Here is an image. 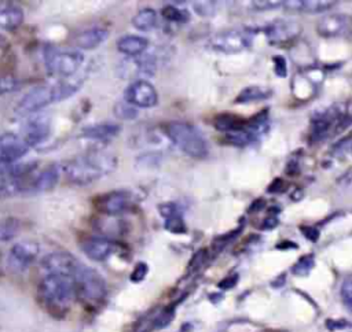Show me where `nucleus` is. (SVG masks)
I'll use <instances>...</instances> for the list:
<instances>
[{"label":"nucleus","instance_id":"nucleus-1","mask_svg":"<svg viewBox=\"0 0 352 332\" xmlns=\"http://www.w3.org/2000/svg\"><path fill=\"white\" fill-rule=\"evenodd\" d=\"M116 166L117 158L113 154L100 150H91L67 161L62 170L70 182L87 185L111 173Z\"/></svg>","mask_w":352,"mask_h":332},{"label":"nucleus","instance_id":"nucleus-2","mask_svg":"<svg viewBox=\"0 0 352 332\" xmlns=\"http://www.w3.org/2000/svg\"><path fill=\"white\" fill-rule=\"evenodd\" d=\"M81 86L80 80H60L54 84H43L32 88L25 93L15 106V112L21 115H32L40 112L44 107L62 102L73 96Z\"/></svg>","mask_w":352,"mask_h":332},{"label":"nucleus","instance_id":"nucleus-3","mask_svg":"<svg viewBox=\"0 0 352 332\" xmlns=\"http://www.w3.org/2000/svg\"><path fill=\"white\" fill-rule=\"evenodd\" d=\"M38 296L45 307L63 313L76 299L73 276L45 273L38 283Z\"/></svg>","mask_w":352,"mask_h":332},{"label":"nucleus","instance_id":"nucleus-4","mask_svg":"<svg viewBox=\"0 0 352 332\" xmlns=\"http://www.w3.org/2000/svg\"><path fill=\"white\" fill-rule=\"evenodd\" d=\"M165 133L172 144L176 145L187 156L194 159H202L208 156V143L202 133L192 123L183 121L168 122L165 126Z\"/></svg>","mask_w":352,"mask_h":332},{"label":"nucleus","instance_id":"nucleus-5","mask_svg":"<svg viewBox=\"0 0 352 332\" xmlns=\"http://www.w3.org/2000/svg\"><path fill=\"white\" fill-rule=\"evenodd\" d=\"M73 281L76 299H80L85 305L94 306L104 299L107 292L106 281L103 276L94 268L78 262L73 273Z\"/></svg>","mask_w":352,"mask_h":332},{"label":"nucleus","instance_id":"nucleus-6","mask_svg":"<svg viewBox=\"0 0 352 332\" xmlns=\"http://www.w3.org/2000/svg\"><path fill=\"white\" fill-rule=\"evenodd\" d=\"M84 62V55L78 49L45 48L44 63L50 75L67 80L73 77Z\"/></svg>","mask_w":352,"mask_h":332},{"label":"nucleus","instance_id":"nucleus-7","mask_svg":"<svg viewBox=\"0 0 352 332\" xmlns=\"http://www.w3.org/2000/svg\"><path fill=\"white\" fill-rule=\"evenodd\" d=\"M252 43V33L242 29H226L213 34L209 40L212 49L223 54H236L246 49Z\"/></svg>","mask_w":352,"mask_h":332},{"label":"nucleus","instance_id":"nucleus-8","mask_svg":"<svg viewBox=\"0 0 352 332\" xmlns=\"http://www.w3.org/2000/svg\"><path fill=\"white\" fill-rule=\"evenodd\" d=\"M51 133V118L44 112H36L29 115L18 133L19 137L32 148L41 144L48 139Z\"/></svg>","mask_w":352,"mask_h":332},{"label":"nucleus","instance_id":"nucleus-9","mask_svg":"<svg viewBox=\"0 0 352 332\" xmlns=\"http://www.w3.org/2000/svg\"><path fill=\"white\" fill-rule=\"evenodd\" d=\"M40 246L33 240H21L15 243L7 255V266L15 273L25 272L38 257Z\"/></svg>","mask_w":352,"mask_h":332},{"label":"nucleus","instance_id":"nucleus-10","mask_svg":"<svg viewBox=\"0 0 352 332\" xmlns=\"http://www.w3.org/2000/svg\"><path fill=\"white\" fill-rule=\"evenodd\" d=\"M135 203V196L126 189L103 193L95 199V207L107 215H118L128 211Z\"/></svg>","mask_w":352,"mask_h":332},{"label":"nucleus","instance_id":"nucleus-11","mask_svg":"<svg viewBox=\"0 0 352 332\" xmlns=\"http://www.w3.org/2000/svg\"><path fill=\"white\" fill-rule=\"evenodd\" d=\"M124 100L140 108H150L157 106L158 93L157 89L146 80H138L131 82L124 91Z\"/></svg>","mask_w":352,"mask_h":332},{"label":"nucleus","instance_id":"nucleus-12","mask_svg":"<svg viewBox=\"0 0 352 332\" xmlns=\"http://www.w3.org/2000/svg\"><path fill=\"white\" fill-rule=\"evenodd\" d=\"M30 147L18 133H4L0 136V167L16 163L29 152Z\"/></svg>","mask_w":352,"mask_h":332},{"label":"nucleus","instance_id":"nucleus-13","mask_svg":"<svg viewBox=\"0 0 352 332\" xmlns=\"http://www.w3.org/2000/svg\"><path fill=\"white\" fill-rule=\"evenodd\" d=\"M264 33L271 44L279 45L298 37L301 25L292 19H275L265 26Z\"/></svg>","mask_w":352,"mask_h":332},{"label":"nucleus","instance_id":"nucleus-14","mask_svg":"<svg viewBox=\"0 0 352 332\" xmlns=\"http://www.w3.org/2000/svg\"><path fill=\"white\" fill-rule=\"evenodd\" d=\"M80 261H77L72 254L66 251H55L45 255L41 259V269L45 273H56V274H67L73 276L76 266Z\"/></svg>","mask_w":352,"mask_h":332},{"label":"nucleus","instance_id":"nucleus-15","mask_svg":"<svg viewBox=\"0 0 352 332\" xmlns=\"http://www.w3.org/2000/svg\"><path fill=\"white\" fill-rule=\"evenodd\" d=\"M349 27V18L345 14H331L323 16L318 25L316 32L324 38L337 37L344 34Z\"/></svg>","mask_w":352,"mask_h":332},{"label":"nucleus","instance_id":"nucleus-16","mask_svg":"<svg viewBox=\"0 0 352 332\" xmlns=\"http://www.w3.org/2000/svg\"><path fill=\"white\" fill-rule=\"evenodd\" d=\"M81 250L89 259L100 262V261L107 259L111 255V252L114 250V244L111 240H109L106 237L94 236V237H89L82 241Z\"/></svg>","mask_w":352,"mask_h":332},{"label":"nucleus","instance_id":"nucleus-17","mask_svg":"<svg viewBox=\"0 0 352 332\" xmlns=\"http://www.w3.org/2000/svg\"><path fill=\"white\" fill-rule=\"evenodd\" d=\"M60 176V167L56 163H52L47 166L44 170H41L37 176L32 177L29 192H47L51 191L59 181Z\"/></svg>","mask_w":352,"mask_h":332},{"label":"nucleus","instance_id":"nucleus-18","mask_svg":"<svg viewBox=\"0 0 352 332\" xmlns=\"http://www.w3.org/2000/svg\"><path fill=\"white\" fill-rule=\"evenodd\" d=\"M23 10L11 1H0V29L15 30L23 22Z\"/></svg>","mask_w":352,"mask_h":332},{"label":"nucleus","instance_id":"nucleus-19","mask_svg":"<svg viewBox=\"0 0 352 332\" xmlns=\"http://www.w3.org/2000/svg\"><path fill=\"white\" fill-rule=\"evenodd\" d=\"M121 132V126L113 122H102L94 123L81 130V137L95 140V141H109L118 136Z\"/></svg>","mask_w":352,"mask_h":332},{"label":"nucleus","instance_id":"nucleus-20","mask_svg":"<svg viewBox=\"0 0 352 332\" xmlns=\"http://www.w3.org/2000/svg\"><path fill=\"white\" fill-rule=\"evenodd\" d=\"M336 3L329 0H289L282 1V5L292 11L305 12V14H320L330 10Z\"/></svg>","mask_w":352,"mask_h":332},{"label":"nucleus","instance_id":"nucleus-21","mask_svg":"<svg viewBox=\"0 0 352 332\" xmlns=\"http://www.w3.org/2000/svg\"><path fill=\"white\" fill-rule=\"evenodd\" d=\"M148 41L144 37L126 34L117 40V49L126 56H138L146 51Z\"/></svg>","mask_w":352,"mask_h":332},{"label":"nucleus","instance_id":"nucleus-22","mask_svg":"<svg viewBox=\"0 0 352 332\" xmlns=\"http://www.w3.org/2000/svg\"><path fill=\"white\" fill-rule=\"evenodd\" d=\"M109 37V30L104 27H92L77 36L76 44L82 49H94Z\"/></svg>","mask_w":352,"mask_h":332},{"label":"nucleus","instance_id":"nucleus-23","mask_svg":"<svg viewBox=\"0 0 352 332\" xmlns=\"http://www.w3.org/2000/svg\"><path fill=\"white\" fill-rule=\"evenodd\" d=\"M272 91L267 86H260V85H250L243 88L238 96L235 97V103L236 104H246V103H253V102H261V100H267L268 97H271Z\"/></svg>","mask_w":352,"mask_h":332},{"label":"nucleus","instance_id":"nucleus-24","mask_svg":"<svg viewBox=\"0 0 352 332\" xmlns=\"http://www.w3.org/2000/svg\"><path fill=\"white\" fill-rule=\"evenodd\" d=\"M246 125V119L235 115V114H230V112H223V114H217L213 118V126L214 129L228 133V132H234V130H239L243 129Z\"/></svg>","mask_w":352,"mask_h":332},{"label":"nucleus","instance_id":"nucleus-25","mask_svg":"<svg viewBox=\"0 0 352 332\" xmlns=\"http://www.w3.org/2000/svg\"><path fill=\"white\" fill-rule=\"evenodd\" d=\"M132 25L140 32H148L157 27V12L153 8L140 10L133 18Z\"/></svg>","mask_w":352,"mask_h":332},{"label":"nucleus","instance_id":"nucleus-26","mask_svg":"<svg viewBox=\"0 0 352 332\" xmlns=\"http://www.w3.org/2000/svg\"><path fill=\"white\" fill-rule=\"evenodd\" d=\"M226 143L232 144V145H238V147H243L248 145L250 143H253L256 140V136L249 132L246 128L239 129V130H234V132H228L226 133Z\"/></svg>","mask_w":352,"mask_h":332},{"label":"nucleus","instance_id":"nucleus-27","mask_svg":"<svg viewBox=\"0 0 352 332\" xmlns=\"http://www.w3.org/2000/svg\"><path fill=\"white\" fill-rule=\"evenodd\" d=\"M19 232V221L14 217L0 220V241H8Z\"/></svg>","mask_w":352,"mask_h":332},{"label":"nucleus","instance_id":"nucleus-28","mask_svg":"<svg viewBox=\"0 0 352 332\" xmlns=\"http://www.w3.org/2000/svg\"><path fill=\"white\" fill-rule=\"evenodd\" d=\"M162 16L170 22H177V23H184L190 19L188 11L179 8L176 5H165L162 8Z\"/></svg>","mask_w":352,"mask_h":332},{"label":"nucleus","instance_id":"nucleus-29","mask_svg":"<svg viewBox=\"0 0 352 332\" xmlns=\"http://www.w3.org/2000/svg\"><path fill=\"white\" fill-rule=\"evenodd\" d=\"M164 226H165V229L169 230L170 233H177V235H179V233H184V232L187 230V226H186V222H184V220H183L182 213L175 214V215L166 218Z\"/></svg>","mask_w":352,"mask_h":332},{"label":"nucleus","instance_id":"nucleus-30","mask_svg":"<svg viewBox=\"0 0 352 332\" xmlns=\"http://www.w3.org/2000/svg\"><path fill=\"white\" fill-rule=\"evenodd\" d=\"M314 255H302L292 268V272L296 276H307L314 268Z\"/></svg>","mask_w":352,"mask_h":332},{"label":"nucleus","instance_id":"nucleus-31","mask_svg":"<svg viewBox=\"0 0 352 332\" xmlns=\"http://www.w3.org/2000/svg\"><path fill=\"white\" fill-rule=\"evenodd\" d=\"M114 114H116V117H118L121 119H133L138 117L136 108L133 106L128 104L126 102L117 103L114 106Z\"/></svg>","mask_w":352,"mask_h":332},{"label":"nucleus","instance_id":"nucleus-32","mask_svg":"<svg viewBox=\"0 0 352 332\" xmlns=\"http://www.w3.org/2000/svg\"><path fill=\"white\" fill-rule=\"evenodd\" d=\"M19 88V81L11 75L0 77V95L11 93Z\"/></svg>","mask_w":352,"mask_h":332},{"label":"nucleus","instance_id":"nucleus-33","mask_svg":"<svg viewBox=\"0 0 352 332\" xmlns=\"http://www.w3.org/2000/svg\"><path fill=\"white\" fill-rule=\"evenodd\" d=\"M341 299L342 303L346 306L348 310L352 307V283L351 278L346 277L345 281L341 284Z\"/></svg>","mask_w":352,"mask_h":332},{"label":"nucleus","instance_id":"nucleus-34","mask_svg":"<svg viewBox=\"0 0 352 332\" xmlns=\"http://www.w3.org/2000/svg\"><path fill=\"white\" fill-rule=\"evenodd\" d=\"M274 60V73L280 77V78H285L287 75V63H286V59L280 55H275L272 58Z\"/></svg>","mask_w":352,"mask_h":332},{"label":"nucleus","instance_id":"nucleus-35","mask_svg":"<svg viewBox=\"0 0 352 332\" xmlns=\"http://www.w3.org/2000/svg\"><path fill=\"white\" fill-rule=\"evenodd\" d=\"M158 211H160V214H161V217H162L164 220H166V218H169V217H172V215L180 213L177 204L173 203V202L161 203V204L158 206Z\"/></svg>","mask_w":352,"mask_h":332},{"label":"nucleus","instance_id":"nucleus-36","mask_svg":"<svg viewBox=\"0 0 352 332\" xmlns=\"http://www.w3.org/2000/svg\"><path fill=\"white\" fill-rule=\"evenodd\" d=\"M147 272H148L147 265H146L144 262H138L136 266L133 268L132 273H131V281H133V283L142 281V280L146 277Z\"/></svg>","mask_w":352,"mask_h":332},{"label":"nucleus","instance_id":"nucleus-37","mask_svg":"<svg viewBox=\"0 0 352 332\" xmlns=\"http://www.w3.org/2000/svg\"><path fill=\"white\" fill-rule=\"evenodd\" d=\"M194 10L197 11V14L202 15V16H210L214 11V3L210 1H195L194 3Z\"/></svg>","mask_w":352,"mask_h":332},{"label":"nucleus","instance_id":"nucleus-38","mask_svg":"<svg viewBox=\"0 0 352 332\" xmlns=\"http://www.w3.org/2000/svg\"><path fill=\"white\" fill-rule=\"evenodd\" d=\"M253 8L256 10H272L282 7V1H253Z\"/></svg>","mask_w":352,"mask_h":332},{"label":"nucleus","instance_id":"nucleus-39","mask_svg":"<svg viewBox=\"0 0 352 332\" xmlns=\"http://www.w3.org/2000/svg\"><path fill=\"white\" fill-rule=\"evenodd\" d=\"M285 187H286V184H285V181H283L282 178H274V180H272V182L268 185L267 192H270V193L282 192V191L285 189Z\"/></svg>","mask_w":352,"mask_h":332},{"label":"nucleus","instance_id":"nucleus-40","mask_svg":"<svg viewBox=\"0 0 352 332\" xmlns=\"http://www.w3.org/2000/svg\"><path fill=\"white\" fill-rule=\"evenodd\" d=\"M300 229H301L302 235H304L308 240H311V241H316V240H318V237H319V230H318L316 228H314V226H301Z\"/></svg>","mask_w":352,"mask_h":332},{"label":"nucleus","instance_id":"nucleus-41","mask_svg":"<svg viewBox=\"0 0 352 332\" xmlns=\"http://www.w3.org/2000/svg\"><path fill=\"white\" fill-rule=\"evenodd\" d=\"M278 224H279L278 218L275 215H270L265 220H263V225H260V228L263 230H268V229H274L275 226H278Z\"/></svg>","mask_w":352,"mask_h":332},{"label":"nucleus","instance_id":"nucleus-42","mask_svg":"<svg viewBox=\"0 0 352 332\" xmlns=\"http://www.w3.org/2000/svg\"><path fill=\"white\" fill-rule=\"evenodd\" d=\"M236 281H238V276H231V277H227V278H224L223 281H220L219 283V287L220 288H223V289H228V288H231V287H234L235 284H236Z\"/></svg>","mask_w":352,"mask_h":332},{"label":"nucleus","instance_id":"nucleus-43","mask_svg":"<svg viewBox=\"0 0 352 332\" xmlns=\"http://www.w3.org/2000/svg\"><path fill=\"white\" fill-rule=\"evenodd\" d=\"M264 207H265L264 199H257V200H254V202L249 206V213H258V211L263 210Z\"/></svg>","mask_w":352,"mask_h":332},{"label":"nucleus","instance_id":"nucleus-44","mask_svg":"<svg viewBox=\"0 0 352 332\" xmlns=\"http://www.w3.org/2000/svg\"><path fill=\"white\" fill-rule=\"evenodd\" d=\"M300 171V167H298V163L296 161H290L286 166V173L287 174H296Z\"/></svg>","mask_w":352,"mask_h":332}]
</instances>
